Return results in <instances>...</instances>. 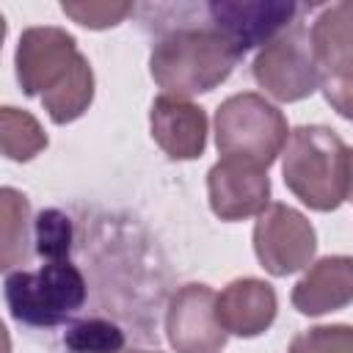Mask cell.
I'll return each instance as SVG.
<instances>
[{
	"instance_id": "cell-5",
	"label": "cell",
	"mask_w": 353,
	"mask_h": 353,
	"mask_svg": "<svg viewBox=\"0 0 353 353\" xmlns=\"http://www.w3.org/2000/svg\"><path fill=\"white\" fill-rule=\"evenodd\" d=\"M287 138V119L262 94H234L215 113V143L223 157H243L268 168L281 154Z\"/></svg>"
},
{
	"instance_id": "cell-2",
	"label": "cell",
	"mask_w": 353,
	"mask_h": 353,
	"mask_svg": "<svg viewBox=\"0 0 353 353\" xmlns=\"http://www.w3.org/2000/svg\"><path fill=\"white\" fill-rule=\"evenodd\" d=\"M281 174L306 207L336 210L350 193V149L323 124L295 127L281 149Z\"/></svg>"
},
{
	"instance_id": "cell-4",
	"label": "cell",
	"mask_w": 353,
	"mask_h": 353,
	"mask_svg": "<svg viewBox=\"0 0 353 353\" xmlns=\"http://www.w3.org/2000/svg\"><path fill=\"white\" fill-rule=\"evenodd\" d=\"M3 287L11 317L36 328H52L69 320L85 303L88 292L80 268L69 259L47 262L39 270H14Z\"/></svg>"
},
{
	"instance_id": "cell-17",
	"label": "cell",
	"mask_w": 353,
	"mask_h": 353,
	"mask_svg": "<svg viewBox=\"0 0 353 353\" xmlns=\"http://www.w3.org/2000/svg\"><path fill=\"white\" fill-rule=\"evenodd\" d=\"M63 345L72 353H121L124 331L102 317L80 320L63 334Z\"/></svg>"
},
{
	"instance_id": "cell-22",
	"label": "cell",
	"mask_w": 353,
	"mask_h": 353,
	"mask_svg": "<svg viewBox=\"0 0 353 353\" xmlns=\"http://www.w3.org/2000/svg\"><path fill=\"white\" fill-rule=\"evenodd\" d=\"M347 199L353 201V149H350V193H347Z\"/></svg>"
},
{
	"instance_id": "cell-8",
	"label": "cell",
	"mask_w": 353,
	"mask_h": 353,
	"mask_svg": "<svg viewBox=\"0 0 353 353\" xmlns=\"http://www.w3.org/2000/svg\"><path fill=\"white\" fill-rule=\"evenodd\" d=\"M215 292L207 284L179 287L165 312L168 342L176 353H221L226 331L215 314Z\"/></svg>"
},
{
	"instance_id": "cell-12",
	"label": "cell",
	"mask_w": 353,
	"mask_h": 353,
	"mask_svg": "<svg viewBox=\"0 0 353 353\" xmlns=\"http://www.w3.org/2000/svg\"><path fill=\"white\" fill-rule=\"evenodd\" d=\"M276 292L262 279H234L215 298V314L226 334L259 336L276 320Z\"/></svg>"
},
{
	"instance_id": "cell-19",
	"label": "cell",
	"mask_w": 353,
	"mask_h": 353,
	"mask_svg": "<svg viewBox=\"0 0 353 353\" xmlns=\"http://www.w3.org/2000/svg\"><path fill=\"white\" fill-rule=\"evenodd\" d=\"M287 353H353V325H314L301 331Z\"/></svg>"
},
{
	"instance_id": "cell-23",
	"label": "cell",
	"mask_w": 353,
	"mask_h": 353,
	"mask_svg": "<svg viewBox=\"0 0 353 353\" xmlns=\"http://www.w3.org/2000/svg\"><path fill=\"white\" fill-rule=\"evenodd\" d=\"M132 353H157V350H132Z\"/></svg>"
},
{
	"instance_id": "cell-13",
	"label": "cell",
	"mask_w": 353,
	"mask_h": 353,
	"mask_svg": "<svg viewBox=\"0 0 353 353\" xmlns=\"http://www.w3.org/2000/svg\"><path fill=\"white\" fill-rule=\"evenodd\" d=\"M353 301V256H323L292 287V306L301 314H325Z\"/></svg>"
},
{
	"instance_id": "cell-3",
	"label": "cell",
	"mask_w": 353,
	"mask_h": 353,
	"mask_svg": "<svg viewBox=\"0 0 353 353\" xmlns=\"http://www.w3.org/2000/svg\"><path fill=\"white\" fill-rule=\"evenodd\" d=\"M237 58V50L218 28H176L154 44L149 69L168 97L188 99L221 85Z\"/></svg>"
},
{
	"instance_id": "cell-15",
	"label": "cell",
	"mask_w": 353,
	"mask_h": 353,
	"mask_svg": "<svg viewBox=\"0 0 353 353\" xmlns=\"http://www.w3.org/2000/svg\"><path fill=\"white\" fill-rule=\"evenodd\" d=\"M0 146L8 160H30L47 146V135L28 110L6 105L0 110Z\"/></svg>"
},
{
	"instance_id": "cell-1",
	"label": "cell",
	"mask_w": 353,
	"mask_h": 353,
	"mask_svg": "<svg viewBox=\"0 0 353 353\" xmlns=\"http://www.w3.org/2000/svg\"><path fill=\"white\" fill-rule=\"evenodd\" d=\"M17 80L28 97H41L55 124L80 119L94 99V72L63 28H28L17 44Z\"/></svg>"
},
{
	"instance_id": "cell-16",
	"label": "cell",
	"mask_w": 353,
	"mask_h": 353,
	"mask_svg": "<svg viewBox=\"0 0 353 353\" xmlns=\"http://www.w3.org/2000/svg\"><path fill=\"white\" fill-rule=\"evenodd\" d=\"M28 199L14 190L3 188L0 190V232H3V268L8 270L11 265L22 262L28 256Z\"/></svg>"
},
{
	"instance_id": "cell-14",
	"label": "cell",
	"mask_w": 353,
	"mask_h": 353,
	"mask_svg": "<svg viewBox=\"0 0 353 353\" xmlns=\"http://www.w3.org/2000/svg\"><path fill=\"white\" fill-rule=\"evenodd\" d=\"M309 39L320 72L353 58V0L325 6L314 17L309 28Z\"/></svg>"
},
{
	"instance_id": "cell-18",
	"label": "cell",
	"mask_w": 353,
	"mask_h": 353,
	"mask_svg": "<svg viewBox=\"0 0 353 353\" xmlns=\"http://www.w3.org/2000/svg\"><path fill=\"white\" fill-rule=\"evenodd\" d=\"M72 248V221L61 210H41L36 218V251L50 259H66Z\"/></svg>"
},
{
	"instance_id": "cell-20",
	"label": "cell",
	"mask_w": 353,
	"mask_h": 353,
	"mask_svg": "<svg viewBox=\"0 0 353 353\" xmlns=\"http://www.w3.org/2000/svg\"><path fill=\"white\" fill-rule=\"evenodd\" d=\"M320 88H323L325 102H328L342 119L353 121V58L328 66V69L323 72Z\"/></svg>"
},
{
	"instance_id": "cell-11",
	"label": "cell",
	"mask_w": 353,
	"mask_h": 353,
	"mask_svg": "<svg viewBox=\"0 0 353 353\" xmlns=\"http://www.w3.org/2000/svg\"><path fill=\"white\" fill-rule=\"evenodd\" d=\"M152 138L174 160H193L207 146V113L182 97H157L149 110Z\"/></svg>"
},
{
	"instance_id": "cell-6",
	"label": "cell",
	"mask_w": 353,
	"mask_h": 353,
	"mask_svg": "<svg viewBox=\"0 0 353 353\" xmlns=\"http://www.w3.org/2000/svg\"><path fill=\"white\" fill-rule=\"evenodd\" d=\"M254 77L279 102H298L317 91L323 72L314 58L309 30L303 25H290L268 41L254 58Z\"/></svg>"
},
{
	"instance_id": "cell-10",
	"label": "cell",
	"mask_w": 353,
	"mask_h": 353,
	"mask_svg": "<svg viewBox=\"0 0 353 353\" xmlns=\"http://www.w3.org/2000/svg\"><path fill=\"white\" fill-rule=\"evenodd\" d=\"M210 14L212 28H218L237 55H243L284 33L295 19L298 6L281 0H218L210 6Z\"/></svg>"
},
{
	"instance_id": "cell-9",
	"label": "cell",
	"mask_w": 353,
	"mask_h": 353,
	"mask_svg": "<svg viewBox=\"0 0 353 353\" xmlns=\"http://www.w3.org/2000/svg\"><path fill=\"white\" fill-rule=\"evenodd\" d=\"M210 207L221 221L262 215L270 199L268 168L243 157H221L207 174Z\"/></svg>"
},
{
	"instance_id": "cell-21",
	"label": "cell",
	"mask_w": 353,
	"mask_h": 353,
	"mask_svg": "<svg viewBox=\"0 0 353 353\" xmlns=\"http://www.w3.org/2000/svg\"><path fill=\"white\" fill-rule=\"evenodd\" d=\"M61 8L66 17H72L74 22H80L85 28H94V30L119 25L132 11L130 3H63Z\"/></svg>"
},
{
	"instance_id": "cell-7",
	"label": "cell",
	"mask_w": 353,
	"mask_h": 353,
	"mask_svg": "<svg viewBox=\"0 0 353 353\" xmlns=\"http://www.w3.org/2000/svg\"><path fill=\"white\" fill-rule=\"evenodd\" d=\"M317 248L314 226L303 212L281 201L268 204L254 226V251L262 268L273 276H290L303 270Z\"/></svg>"
}]
</instances>
